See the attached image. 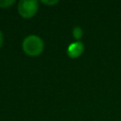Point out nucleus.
<instances>
[{
	"mask_svg": "<svg viewBox=\"0 0 121 121\" xmlns=\"http://www.w3.org/2000/svg\"><path fill=\"white\" fill-rule=\"evenodd\" d=\"M73 36L76 39L79 40L82 37V29H81V27H79V26L74 27V29H73Z\"/></svg>",
	"mask_w": 121,
	"mask_h": 121,
	"instance_id": "obj_4",
	"label": "nucleus"
},
{
	"mask_svg": "<svg viewBox=\"0 0 121 121\" xmlns=\"http://www.w3.org/2000/svg\"><path fill=\"white\" fill-rule=\"evenodd\" d=\"M83 50H84L83 43L79 41H77V42H74L69 44V46L67 47V54L70 58L74 59V58L79 57L82 54Z\"/></svg>",
	"mask_w": 121,
	"mask_h": 121,
	"instance_id": "obj_3",
	"label": "nucleus"
},
{
	"mask_svg": "<svg viewBox=\"0 0 121 121\" xmlns=\"http://www.w3.org/2000/svg\"><path fill=\"white\" fill-rule=\"evenodd\" d=\"M14 1H0V7L1 8H7L9 5H12Z\"/></svg>",
	"mask_w": 121,
	"mask_h": 121,
	"instance_id": "obj_5",
	"label": "nucleus"
},
{
	"mask_svg": "<svg viewBox=\"0 0 121 121\" xmlns=\"http://www.w3.org/2000/svg\"><path fill=\"white\" fill-rule=\"evenodd\" d=\"M23 50L29 56H38L43 50V42L36 35H29L23 42Z\"/></svg>",
	"mask_w": 121,
	"mask_h": 121,
	"instance_id": "obj_1",
	"label": "nucleus"
},
{
	"mask_svg": "<svg viewBox=\"0 0 121 121\" xmlns=\"http://www.w3.org/2000/svg\"><path fill=\"white\" fill-rule=\"evenodd\" d=\"M38 10V2L34 0H22L18 4V11L24 18H30Z\"/></svg>",
	"mask_w": 121,
	"mask_h": 121,
	"instance_id": "obj_2",
	"label": "nucleus"
},
{
	"mask_svg": "<svg viewBox=\"0 0 121 121\" xmlns=\"http://www.w3.org/2000/svg\"><path fill=\"white\" fill-rule=\"evenodd\" d=\"M43 3H45V4H48V5H52V4H55V3H57V1H54V2H46V1H43Z\"/></svg>",
	"mask_w": 121,
	"mask_h": 121,
	"instance_id": "obj_7",
	"label": "nucleus"
},
{
	"mask_svg": "<svg viewBox=\"0 0 121 121\" xmlns=\"http://www.w3.org/2000/svg\"><path fill=\"white\" fill-rule=\"evenodd\" d=\"M2 43H3V34H2V32L0 31V47H1Z\"/></svg>",
	"mask_w": 121,
	"mask_h": 121,
	"instance_id": "obj_6",
	"label": "nucleus"
}]
</instances>
